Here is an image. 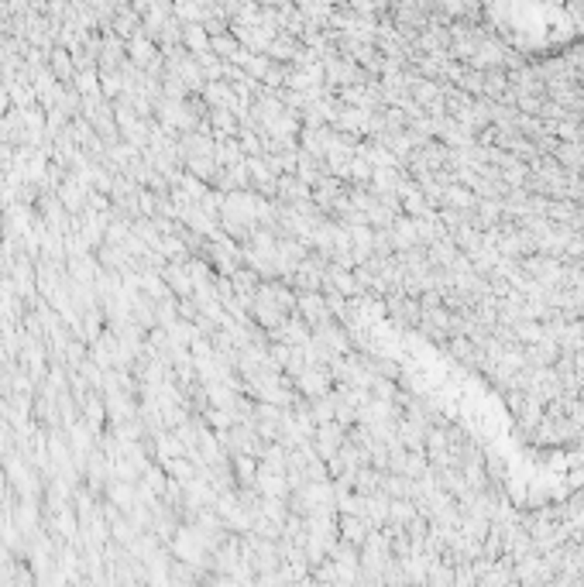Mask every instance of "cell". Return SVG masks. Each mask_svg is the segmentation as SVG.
Returning a JSON list of instances; mask_svg holds the SVG:
<instances>
[{
    "mask_svg": "<svg viewBox=\"0 0 584 587\" xmlns=\"http://www.w3.org/2000/svg\"><path fill=\"white\" fill-rule=\"evenodd\" d=\"M509 42L550 49L567 45L584 31V7L578 0H509L499 7Z\"/></svg>",
    "mask_w": 584,
    "mask_h": 587,
    "instance_id": "6da1fadb",
    "label": "cell"
}]
</instances>
